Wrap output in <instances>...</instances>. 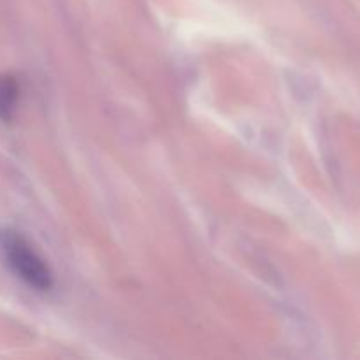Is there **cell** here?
I'll return each mask as SVG.
<instances>
[{
    "instance_id": "cell-1",
    "label": "cell",
    "mask_w": 360,
    "mask_h": 360,
    "mask_svg": "<svg viewBox=\"0 0 360 360\" xmlns=\"http://www.w3.org/2000/svg\"><path fill=\"white\" fill-rule=\"evenodd\" d=\"M0 250L11 269L35 290H49L53 287V274L44 260L14 231L0 232Z\"/></svg>"
},
{
    "instance_id": "cell-2",
    "label": "cell",
    "mask_w": 360,
    "mask_h": 360,
    "mask_svg": "<svg viewBox=\"0 0 360 360\" xmlns=\"http://www.w3.org/2000/svg\"><path fill=\"white\" fill-rule=\"evenodd\" d=\"M20 98V84L13 76H0V120L11 122Z\"/></svg>"
}]
</instances>
